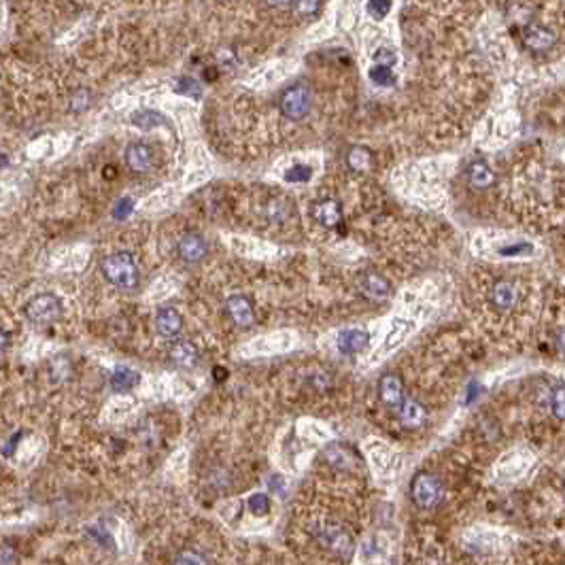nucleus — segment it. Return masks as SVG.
Wrapping results in <instances>:
<instances>
[{
  "mask_svg": "<svg viewBox=\"0 0 565 565\" xmlns=\"http://www.w3.org/2000/svg\"><path fill=\"white\" fill-rule=\"evenodd\" d=\"M132 207H134V202H132L130 198H121V200L117 202V207H115V217L117 219H125L132 213Z\"/></svg>",
  "mask_w": 565,
  "mask_h": 565,
  "instance_id": "nucleus-28",
  "label": "nucleus"
},
{
  "mask_svg": "<svg viewBox=\"0 0 565 565\" xmlns=\"http://www.w3.org/2000/svg\"><path fill=\"white\" fill-rule=\"evenodd\" d=\"M313 177V171L308 168V166H293V168H289L285 173V179L289 183H304Z\"/></svg>",
  "mask_w": 565,
  "mask_h": 565,
  "instance_id": "nucleus-25",
  "label": "nucleus"
},
{
  "mask_svg": "<svg viewBox=\"0 0 565 565\" xmlns=\"http://www.w3.org/2000/svg\"><path fill=\"white\" fill-rule=\"evenodd\" d=\"M62 300L55 293H39L24 306V315L32 325H51L62 317Z\"/></svg>",
  "mask_w": 565,
  "mask_h": 565,
  "instance_id": "nucleus-2",
  "label": "nucleus"
},
{
  "mask_svg": "<svg viewBox=\"0 0 565 565\" xmlns=\"http://www.w3.org/2000/svg\"><path fill=\"white\" fill-rule=\"evenodd\" d=\"M291 7H293V13L297 17H315L321 9V0H291Z\"/></svg>",
  "mask_w": 565,
  "mask_h": 565,
  "instance_id": "nucleus-20",
  "label": "nucleus"
},
{
  "mask_svg": "<svg viewBox=\"0 0 565 565\" xmlns=\"http://www.w3.org/2000/svg\"><path fill=\"white\" fill-rule=\"evenodd\" d=\"M87 105H89V94H87V89H81V92L77 94V98L73 101V109H75V111H83Z\"/></svg>",
  "mask_w": 565,
  "mask_h": 565,
  "instance_id": "nucleus-31",
  "label": "nucleus"
},
{
  "mask_svg": "<svg viewBox=\"0 0 565 565\" xmlns=\"http://www.w3.org/2000/svg\"><path fill=\"white\" fill-rule=\"evenodd\" d=\"M5 166H9V159L5 153H0V168H5Z\"/></svg>",
  "mask_w": 565,
  "mask_h": 565,
  "instance_id": "nucleus-36",
  "label": "nucleus"
},
{
  "mask_svg": "<svg viewBox=\"0 0 565 565\" xmlns=\"http://www.w3.org/2000/svg\"><path fill=\"white\" fill-rule=\"evenodd\" d=\"M553 406H555L557 419H563V385H559L555 395H553Z\"/></svg>",
  "mask_w": 565,
  "mask_h": 565,
  "instance_id": "nucleus-29",
  "label": "nucleus"
},
{
  "mask_svg": "<svg viewBox=\"0 0 565 565\" xmlns=\"http://www.w3.org/2000/svg\"><path fill=\"white\" fill-rule=\"evenodd\" d=\"M370 79H372L374 85H381V87H391V85H395V75H393V71L389 69V66H383V64L374 66V69L370 71Z\"/></svg>",
  "mask_w": 565,
  "mask_h": 565,
  "instance_id": "nucleus-22",
  "label": "nucleus"
},
{
  "mask_svg": "<svg viewBox=\"0 0 565 565\" xmlns=\"http://www.w3.org/2000/svg\"><path fill=\"white\" fill-rule=\"evenodd\" d=\"M7 345H9V334L5 329H0V351H5Z\"/></svg>",
  "mask_w": 565,
  "mask_h": 565,
  "instance_id": "nucleus-35",
  "label": "nucleus"
},
{
  "mask_svg": "<svg viewBox=\"0 0 565 565\" xmlns=\"http://www.w3.org/2000/svg\"><path fill=\"white\" fill-rule=\"evenodd\" d=\"M17 561H19V557L11 546H7V544L0 546V563H17Z\"/></svg>",
  "mask_w": 565,
  "mask_h": 565,
  "instance_id": "nucleus-30",
  "label": "nucleus"
},
{
  "mask_svg": "<svg viewBox=\"0 0 565 565\" xmlns=\"http://www.w3.org/2000/svg\"><path fill=\"white\" fill-rule=\"evenodd\" d=\"M179 255L187 263H198L209 255V245L200 234H187L179 243Z\"/></svg>",
  "mask_w": 565,
  "mask_h": 565,
  "instance_id": "nucleus-12",
  "label": "nucleus"
},
{
  "mask_svg": "<svg viewBox=\"0 0 565 565\" xmlns=\"http://www.w3.org/2000/svg\"><path fill=\"white\" fill-rule=\"evenodd\" d=\"M368 345H370V334L363 329H345L338 336V349L347 355L361 353Z\"/></svg>",
  "mask_w": 565,
  "mask_h": 565,
  "instance_id": "nucleus-15",
  "label": "nucleus"
},
{
  "mask_svg": "<svg viewBox=\"0 0 565 565\" xmlns=\"http://www.w3.org/2000/svg\"><path fill=\"white\" fill-rule=\"evenodd\" d=\"M177 563H207V559L205 557H200V555H179L177 559H175Z\"/></svg>",
  "mask_w": 565,
  "mask_h": 565,
  "instance_id": "nucleus-32",
  "label": "nucleus"
},
{
  "mask_svg": "<svg viewBox=\"0 0 565 565\" xmlns=\"http://www.w3.org/2000/svg\"><path fill=\"white\" fill-rule=\"evenodd\" d=\"M139 381H141V374L137 370L128 368V365H119L111 376V389L115 393H130L139 385Z\"/></svg>",
  "mask_w": 565,
  "mask_h": 565,
  "instance_id": "nucleus-16",
  "label": "nucleus"
},
{
  "mask_svg": "<svg viewBox=\"0 0 565 565\" xmlns=\"http://www.w3.org/2000/svg\"><path fill=\"white\" fill-rule=\"evenodd\" d=\"M125 164L132 173H147L153 166V151L145 143H132L125 149Z\"/></svg>",
  "mask_w": 565,
  "mask_h": 565,
  "instance_id": "nucleus-9",
  "label": "nucleus"
},
{
  "mask_svg": "<svg viewBox=\"0 0 565 565\" xmlns=\"http://www.w3.org/2000/svg\"><path fill=\"white\" fill-rule=\"evenodd\" d=\"M247 506H249V510H251L255 516H263V514H268V510H270V500H268V495L255 493V495L249 497Z\"/></svg>",
  "mask_w": 565,
  "mask_h": 565,
  "instance_id": "nucleus-24",
  "label": "nucleus"
},
{
  "mask_svg": "<svg viewBox=\"0 0 565 565\" xmlns=\"http://www.w3.org/2000/svg\"><path fill=\"white\" fill-rule=\"evenodd\" d=\"M489 297H491V304L497 311H510L519 302V291L510 281H500V283H495Z\"/></svg>",
  "mask_w": 565,
  "mask_h": 565,
  "instance_id": "nucleus-14",
  "label": "nucleus"
},
{
  "mask_svg": "<svg viewBox=\"0 0 565 565\" xmlns=\"http://www.w3.org/2000/svg\"><path fill=\"white\" fill-rule=\"evenodd\" d=\"M155 327H157V334L164 336V338H177L183 329V317L177 308L173 306H164L157 311L155 315Z\"/></svg>",
  "mask_w": 565,
  "mask_h": 565,
  "instance_id": "nucleus-8",
  "label": "nucleus"
},
{
  "mask_svg": "<svg viewBox=\"0 0 565 565\" xmlns=\"http://www.w3.org/2000/svg\"><path fill=\"white\" fill-rule=\"evenodd\" d=\"M361 289L368 293L372 300H387L391 297V283L381 275H365L361 281Z\"/></svg>",
  "mask_w": 565,
  "mask_h": 565,
  "instance_id": "nucleus-18",
  "label": "nucleus"
},
{
  "mask_svg": "<svg viewBox=\"0 0 565 565\" xmlns=\"http://www.w3.org/2000/svg\"><path fill=\"white\" fill-rule=\"evenodd\" d=\"M319 540H321V544L325 546V548H329V550H334V553H342V555H347V553H351L353 550V538L347 534V531L342 529V527H325L321 534H319Z\"/></svg>",
  "mask_w": 565,
  "mask_h": 565,
  "instance_id": "nucleus-10",
  "label": "nucleus"
},
{
  "mask_svg": "<svg viewBox=\"0 0 565 565\" xmlns=\"http://www.w3.org/2000/svg\"><path fill=\"white\" fill-rule=\"evenodd\" d=\"M103 275L113 287L123 289V291L137 289L141 283V270L137 266V259L128 251H117V253L105 257Z\"/></svg>",
  "mask_w": 565,
  "mask_h": 565,
  "instance_id": "nucleus-1",
  "label": "nucleus"
},
{
  "mask_svg": "<svg viewBox=\"0 0 565 565\" xmlns=\"http://www.w3.org/2000/svg\"><path fill=\"white\" fill-rule=\"evenodd\" d=\"M266 5L272 7V9H285L291 5V0H266Z\"/></svg>",
  "mask_w": 565,
  "mask_h": 565,
  "instance_id": "nucleus-33",
  "label": "nucleus"
},
{
  "mask_svg": "<svg viewBox=\"0 0 565 565\" xmlns=\"http://www.w3.org/2000/svg\"><path fill=\"white\" fill-rule=\"evenodd\" d=\"M521 39H523L525 47L531 49V51H548L557 43V35L550 28H546L542 24L525 26L523 32H521Z\"/></svg>",
  "mask_w": 565,
  "mask_h": 565,
  "instance_id": "nucleus-5",
  "label": "nucleus"
},
{
  "mask_svg": "<svg viewBox=\"0 0 565 565\" xmlns=\"http://www.w3.org/2000/svg\"><path fill=\"white\" fill-rule=\"evenodd\" d=\"M225 311H227L229 319L234 321V325H238V327H249L255 321L253 304H251L249 297H245V295H232V297H227Z\"/></svg>",
  "mask_w": 565,
  "mask_h": 565,
  "instance_id": "nucleus-7",
  "label": "nucleus"
},
{
  "mask_svg": "<svg viewBox=\"0 0 565 565\" xmlns=\"http://www.w3.org/2000/svg\"><path fill=\"white\" fill-rule=\"evenodd\" d=\"M391 11V0H370L368 3V13L376 19L385 17Z\"/></svg>",
  "mask_w": 565,
  "mask_h": 565,
  "instance_id": "nucleus-26",
  "label": "nucleus"
},
{
  "mask_svg": "<svg viewBox=\"0 0 565 565\" xmlns=\"http://www.w3.org/2000/svg\"><path fill=\"white\" fill-rule=\"evenodd\" d=\"M213 376H215V381H217V383H221V381H225V379H227V370H223V368H215V370H213Z\"/></svg>",
  "mask_w": 565,
  "mask_h": 565,
  "instance_id": "nucleus-34",
  "label": "nucleus"
},
{
  "mask_svg": "<svg viewBox=\"0 0 565 565\" xmlns=\"http://www.w3.org/2000/svg\"><path fill=\"white\" fill-rule=\"evenodd\" d=\"M468 181L474 189H489L495 183V175L485 162H472L468 168Z\"/></svg>",
  "mask_w": 565,
  "mask_h": 565,
  "instance_id": "nucleus-19",
  "label": "nucleus"
},
{
  "mask_svg": "<svg viewBox=\"0 0 565 565\" xmlns=\"http://www.w3.org/2000/svg\"><path fill=\"white\" fill-rule=\"evenodd\" d=\"M395 410H397V415H400V423L406 429H419L427 421L425 406L421 402H417V400H408V397H404V402L397 406Z\"/></svg>",
  "mask_w": 565,
  "mask_h": 565,
  "instance_id": "nucleus-11",
  "label": "nucleus"
},
{
  "mask_svg": "<svg viewBox=\"0 0 565 565\" xmlns=\"http://www.w3.org/2000/svg\"><path fill=\"white\" fill-rule=\"evenodd\" d=\"M410 493H412V500L419 508L423 510H431L436 508L442 497H444V487L442 483L434 476V474H427V472H419L415 478H412V487H410Z\"/></svg>",
  "mask_w": 565,
  "mask_h": 565,
  "instance_id": "nucleus-3",
  "label": "nucleus"
},
{
  "mask_svg": "<svg viewBox=\"0 0 565 565\" xmlns=\"http://www.w3.org/2000/svg\"><path fill=\"white\" fill-rule=\"evenodd\" d=\"M311 105L313 101L306 85H291L281 96V113L291 121L304 119L311 113Z\"/></svg>",
  "mask_w": 565,
  "mask_h": 565,
  "instance_id": "nucleus-4",
  "label": "nucleus"
},
{
  "mask_svg": "<svg viewBox=\"0 0 565 565\" xmlns=\"http://www.w3.org/2000/svg\"><path fill=\"white\" fill-rule=\"evenodd\" d=\"M177 92L181 94H187V96H200V87H198V83L193 79H181L179 85H177Z\"/></svg>",
  "mask_w": 565,
  "mask_h": 565,
  "instance_id": "nucleus-27",
  "label": "nucleus"
},
{
  "mask_svg": "<svg viewBox=\"0 0 565 565\" xmlns=\"http://www.w3.org/2000/svg\"><path fill=\"white\" fill-rule=\"evenodd\" d=\"M168 357L179 368H193V365L200 361L198 347L189 340H175L168 349Z\"/></svg>",
  "mask_w": 565,
  "mask_h": 565,
  "instance_id": "nucleus-13",
  "label": "nucleus"
},
{
  "mask_svg": "<svg viewBox=\"0 0 565 565\" xmlns=\"http://www.w3.org/2000/svg\"><path fill=\"white\" fill-rule=\"evenodd\" d=\"M379 395H381V402L389 408H397L406 397V391H404V383L397 374H385L381 379V385H379Z\"/></svg>",
  "mask_w": 565,
  "mask_h": 565,
  "instance_id": "nucleus-6",
  "label": "nucleus"
},
{
  "mask_svg": "<svg viewBox=\"0 0 565 565\" xmlns=\"http://www.w3.org/2000/svg\"><path fill=\"white\" fill-rule=\"evenodd\" d=\"M349 166L353 171H368L370 166V151L363 149V147H353L349 151Z\"/></svg>",
  "mask_w": 565,
  "mask_h": 565,
  "instance_id": "nucleus-21",
  "label": "nucleus"
},
{
  "mask_svg": "<svg viewBox=\"0 0 565 565\" xmlns=\"http://www.w3.org/2000/svg\"><path fill=\"white\" fill-rule=\"evenodd\" d=\"M132 121H134V125H139L143 130H151V128H155L159 123H166V119L155 111H141V113H137L134 117H132Z\"/></svg>",
  "mask_w": 565,
  "mask_h": 565,
  "instance_id": "nucleus-23",
  "label": "nucleus"
},
{
  "mask_svg": "<svg viewBox=\"0 0 565 565\" xmlns=\"http://www.w3.org/2000/svg\"><path fill=\"white\" fill-rule=\"evenodd\" d=\"M315 217L323 227H336L342 221V209L336 200H323L317 205Z\"/></svg>",
  "mask_w": 565,
  "mask_h": 565,
  "instance_id": "nucleus-17",
  "label": "nucleus"
}]
</instances>
